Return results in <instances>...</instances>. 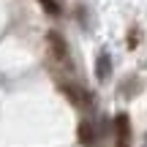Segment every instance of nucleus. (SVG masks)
<instances>
[{
    "instance_id": "423d86ee",
    "label": "nucleus",
    "mask_w": 147,
    "mask_h": 147,
    "mask_svg": "<svg viewBox=\"0 0 147 147\" xmlns=\"http://www.w3.org/2000/svg\"><path fill=\"white\" fill-rule=\"evenodd\" d=\"M38 3H41V5H44V8H47V11H49V14H60V5H57V3H55V0H38Z\"/></svg>"
},
{
    "instance_id": "7ed1b4c3",
    "label": "nucleus",
    "mask_w": 147,
    "mask_h": 147,
    "mask_svg": "<svg viewBox=\"0 0 147 147\" xmlns=\"http://www.w3.org/2000/svg\"><path fill=\"white\" fill-rule=\"evenodd\" d=\"M109 71H112V60H109L106 52H101L98 55V63H95V76H98V82H104V79L109 76Z\"/></svg>"
},
{
    "instance_id": "39448f33",
    "label": "nucleus",
    "mask_w": 147,
    "mask_h": 147,
    "mask_svg": "<svg viewBox=\"0 0 147 147\" xmlns=\"http://www.w3.org/2000/svg\"><path fill=\"white\" fill-rule=\"evenodd\" d=\"M79 142L82 144L93 142V128H90V123H82V125H79Z\"/></svg>"
},
{
    "instance_id": "f03ea898",
    "label": "nucleus",
    "mask_w": 147,
    "mask_h": 147,
    "mask_svg": "<svg viewBox=\"0 0 147 147\" xmlns=\"http://www.w3.org/2000/svg\"><path fill=\"white\" fill-rule=\"evenodd\" d=\"M47 41H49V49H52V55L57 60H68V47H65V41L60 38V33L49 30L47 33Z\"/></svg>"
},
{
    "instance_id": "20e7f679",
    "label": "nucleus",
    "mask_w": 147,
    "mask_h": 147,
    "mask_svg": "<svg viewBox=\"0 0 147 147\" xmlns=\"http://www.w3.org/2000/svg\"><path fill=\"white\" fill-rule=\"evenodd\" d=\"M57 90H60L63 95H68V98H71V104H76V106H82V104H84L82 93H79L76 87H71V84H57Z\"/></svg>"
},
{
    "instance_id": "f257e3e1",
    "label": "nucleus",
    "mask_w": 147,
    "mask_h": 147,
    "mask_svg": "<svg viewBox=\"0 0 147 147\" xmlns=\"http://www.w3.org/2000/svg\"><path fill=\"white\" fill-rule=\"evenodd\" d=\"M115 131H117V147H131V120L125 112L115 117Z\"/></svg>"
}]
</instances>
